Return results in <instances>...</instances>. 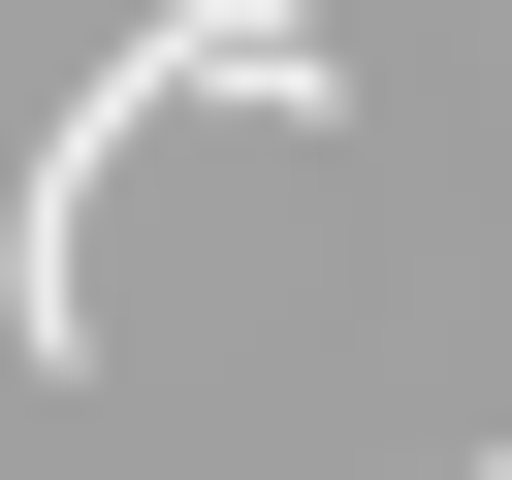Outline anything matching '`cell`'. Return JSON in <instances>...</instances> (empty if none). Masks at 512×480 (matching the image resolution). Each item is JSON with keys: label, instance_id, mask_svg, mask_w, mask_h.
I'll use <instances>...</instances> for the list:
<instances>
[{"label": "cell", "instance_id": "6da1fadb", "mask_svg": "<svg viewBox=\"0 0 512 480\" xmlns=\"http://www.w3.org/2000/svg\"><path fill=\"white\" fill-rule=\"evenodd\" d=\"M192 96H256V128H320L352 64H320V0H160V32L96 64V128H192Z\"/></svg>", "mask_w": 512, "mask_h": 480}, {"label": "cell", "instance_id": "7a4b0ae2", "mask_svg": "<svg viewBox=\"0 0 512 480\" xmlns=\"http://www.w3.org/2000/svg\"><path fill=\"white\" fill-rule=\"evenodd\" d=\"M320 480H352V448H320ZM416 480H512V448H416Z\"/></svg>", "mask_w": 512, "mask_h": 480}]
</instances>
